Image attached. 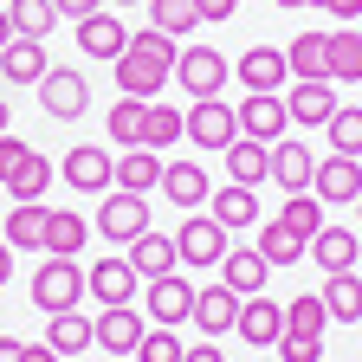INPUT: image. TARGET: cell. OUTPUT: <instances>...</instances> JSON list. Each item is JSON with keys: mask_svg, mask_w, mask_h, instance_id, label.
<instances>
[{"mask_svg": "<svg viewBox=\"0 0 362 362\" xmlns=\"http://www.w3.org/2000/svg\"><path fill=\"white\" fill-rule=\"evenodd\" d=\"M175 59H181V45L168 39V33H129V45H123V59H110V71H117V90L123 98H143V104H156L162 98V84L175 78Z\"/></svg>", "mask_w": 362, "mask_h": 362, "instance_id": "1", "label": "cell"}, {"mask_svg": "<svg viewBox=\"0 0 362 362\" xmlns=\"http://www.w3.org/2000/svg\"><path fill=\"white\" fill-rule=\"evenodd\" d=\"M181 136H188L194 149L220 156V149L240 136V110H233V104H220V98H194V110H181Z\"/></svg>", "mask_w": 362, "mask_h": 362, "instance_id": "2", "label": "cell"}, {"mask_svg": "<svg viewBox=\"0 0 362 362\" xmlns=\"http://www.w3.org/2000/svg\"><path fill=\"white\" fill-rule=\"evenodd\" d=\"M78 298H90V291H84V272H78V259H45V265L33 272V304H39L45 317L78 310Z\"/></svg>", "mask_w": 362, "mask_h": 362, "instance_id": "3", "label": "cell"}, {"mask_svg": "<svg viewBox=\"0 0 362 362\" xmlns=\"http://www.w3.org/2000/svg\"><path fill=\"white\" fill-rule=\"evenodd\" d=\"M98 233L129 246V240H143L149 233V194H129V188H110L104 207H98Z\"/></svg>", "mask_w": 362, "mask_h": 362, "instance_id": "4", "label": "cell"}, {"mask_svg": "<svg viewBox=\"0 0 362 362\" xmlns=\"http://www.w3.org/2000/svg\"><path fill=\"white\" fill-rule=\"evenodd\" d=\"M39 104H45V117H59V123L84 117V110H90V84H84V71H78V65H52V71L39 78Z\"/></svg>", "mask_w": 362, "mask_h": 362, "instance_id": "5", "label": "cell"}, {"mask_svg": "<svg viewBox=\"0 0 362 362\" xmlns=\"http://www.w3.org/2000/svg\"><path fill=\"white\" fill-rule=\"evenodd\" d=\"M143 310H149V324H162V330L188 324V317H194V285H188V272L149 279V291H143Z\"/></svg>", "mask_w": 362, "mask_h": 362, "instance_id": "6", "label": "cell"}, {"mask_svg": "<svg viewBox=\"0 0 362 362\" xmlns=\"http://www.w3.org/2000/svg\"><path fill=\"white\" fill-rule=\"evenodd\" d=\"M175 252H181V272L188 265H220L226 259V226L214 214H188L181 233H175Z\"/></svg>", "mask_w": 362, "mask_h": 362, "instance_id": "7", "label": "cell"}, {"mask_svg": "<svg viewBox=\"0 0 362 362\" xmlns=\"http://www.w3.org/2000/svg\"><path fill=\"white\" fill-rule=\"evenodd\" d=\"M310 194L324 201V207H356V201H362V156H330V162H317Z\"/></svg>", "mask_w": 362, "mask_h": 362, "instance_id": "8", "label": "cell"}, {"mask_svg": "<svg viewBox=\"0 0 362 362\" xmlns=\"http://www.w3.org/2000/svg\"><path fill=\"white\" fill-rule=\"evenodd\" d=\"M226 52H214V45H188V52L175 59V78H181V90L188 98H220V84H226Z\"/></svg>", "mask_w": 362, "mask_h": 362, "instance_id": "9", "label": "cell"}, {"mask_svg": "<svg viewBox=\"0 0 362 362\" xmlns=\"http://www.w3.org/2000/svg\"><path fill=\"white\" fill-rule=\"evenodd\" d=\"M65 181L78 194H110L117 188V156L98 149V143H78V149H65Z\"/></svg>", "mask_w": 362, "mask_h": 362, "instance_id": "10", "label": "cell"}, {"mask_svg": "<svg viewBox=\"0 0 362 362\" xmlns=\"http://www.w3.org/2000/svg\"><path fill=\"white\" fill-rule=\"evenodd\" d=\"M84 291L98 298L104 310H110V304H136V291H143V272H136L129 259H98V265L84 272Z\"/></svg>", "mask_w": 362, "mask_h": 362, "instance_id": "11", "label": "cell"}, {"mask_svg": "<svg viewBox=\"0 0 362 362\" xmlns=\"http://www.w3.org/2000/svg\"><path fill=\"white\" fill-rule=\"evenodd\" d=\"M233 337L246 343V349H272L285 337V304H272L265 291L259 298H240V324H233Z\"/></svg>", "mask_w": 362, "mask_h": 362, "instance_id": "12", "label": "cell"}, {"mask_svg": "<svg viewBox=\"0 0 362 362\" xmlns=\"http://www.w3.org/2000/svg\"><path fill=\"white\" fill-rule=\"evenodd\" d=\"M291 123L285 98L279 90H246V104H240V136H252V143H279Z\"/></svg>", "mask_w": 362, "mask_h": 362, "instance_id": "13", "label": "cell"}, {"mask_svg": "<svg viewBox=\"0 0 362 362\" xmlns=\"http://www.w3.org/2000/svg\"><path fill=\"white\" fill-rule=\"evenodd\" d=\"M214 272H220V285L233 291V298H259V291H265V279H272V265H265V252H259V246H226V259H220Z\"/></svg>", "mask_w": 362, "mask_h": 362, "instance_id": "14", "label": "cell"}, {"mask_svg": "<svg viewBox=\"0 0 362 362\" xmlns=\"http://www.w3.org/2000/svg\"><path fill=\"white\" fill-rule=\"evenodd\" d=\"M149 337V317L136 310V304H110L104 317H98V349H110L117 362L123 356H136V343Z\"/></svg>", "mask_w": 362, "mask_h": 362, "instance_id": "15", "label": "cell"}, {"mask_svg": "<svg viewBox=\"0 0 362 362\" xmlns=\"http://www.w3.org/2000/svg\"><path fill=\"white\" fill-rule=\"evenodd\" d=\"M207 168L201 162H162V201L168 207H181V214H194V207H207Z\"/></svg>", "mask_w": 362, "mask_h": 362, "instance_id": "16", "label": "cell"}, {"mask_svg": "<svg viewBox=\"0 0 362 362\" xmlns=\"http://www.w3.org/2000/svg\"><path fill=\"white\" fill-rule=\"evenodd\" d=\"M188 324H194L207 343H220L226 330L240 324V298L226 291V285H207V291H194V317H188Z\"/></svg>", "mask_w": 362, "mask_h": 362, "instance_id": "17", "label": "cell"}, {"mask_svg": "<svg viewBox=\"0 0 362 362\" xmlns=\"http://www.w3.org/2000/svg\"><path fill=\"white\" fill-rule=\"evenodd\" d=\"M45 71H52V59H45V39L13 33L7 45H0V78H7V84H39Z\"/></svg>", "mask_w": 362, "mask_h": 362, "instance_id": "18", "label": "cell"}, {"mask_svg": "<svg viewBox=\"0 0 362 362\" xmlns=\"http://www.w3.org/2000/svg\"><path fill=\"white\" fill-rule=\"evenodd\" d=\"M310 175H317V156L304 143H291V136H279V143H272V175L265 181H279L285 194H310Z\"/></svg>", "mask_w": 362, "mask_h": 362, "instance_id": "19", "label": "cell"}, {"mask_svg": "<svg viewBox=\"0 0 362 362\" xmlns=\"http://www.w3.org/2000/svg\"><path fill=\"white\" fill-rule=\"evenodd\" d=\"M285 110H291V123H330L337 117V84L330 78H298L285 90Z\"/></svg>", "mask_w": 362, "mask_h": 362, "instance_id": "20", "label": "cell"}, {"mask_svg": "<svg viewBox=\"0 0 362 362\" xmlns=\"http://www.w3.org/2000/svg\"><path fill=\"white\" fill-rule=\"evenodd\" d=\"M123 45H129V26L104 7V13H90V20H78V52L84 59H123Z\"/></svg>", "mask_w": 362, "mask_h": 362, "instance_id": "21", "label": "cell"}, {"mask_svg": "<svg viewBox=\"0 0 362 362\" xmlns=\"http://www.w3.org/2000/svg\"><path fill=\"white\" fill-rule=\"evenodd\" d=\"M233 78L246 90H285V52L279 45H252V52L233 59Z\"/></svg>", "mask_w": 362, "mask_h": 362, "instance_id": "22", "label": "cell"}, {"mask_svg": "<svg viewBox=\"0 0 362 362\" xmlns=\"http://www.w3.org/2000/svg\"><path fill=\"white\" fill-rule=\"evenodd\" d=\"M220 156H226V175H233L240 188H259V181L272 175V143H252V136H233Z\"/></svg>", "mask_w": 362, "mask_h": 362, "instance_id": "23", "label": "cell"}, {"mask_svg": "<svg viewBox=\"0 0 362 362\" xmlns=\"http://www.w3.org/2000/svg\"><path fill=\"white\" fill-rule=\"evenodd\" d=\"M129 265L143 272V285H149V279H168V272H181L175 233H143V240H129Z\"/></svg>", "mask_w": 362, "mask_h": 362, "instance_id": "24", "label": "cell"}, {"mask_svg": "<svg viewBox=\"0 0 362 362\" xmlns=\"http://www.w3.org/2000/svg\"><path fill=\"white\" fill-rule=\"evenodd\" d=\"M207 214L233 233V226H259V194L252 188H240V181H226V188H214L207 194Z\"/></svg>", "mask_w": 362, "mask_h": 362, "instance_id": "25", "label": "cell"}, {"mask_svg": "<svg viewBox=\"0 0 362 362\" xmlns=\"http://www.w3.org/2000/svg\"><path fill=\"white\" fill-rule=\"evenodd\" d=\"M356 233H349V226H324V233H317L310 246H304V259L310 265H324V272H356Z\"/></svg>", "mask_w": 362, "mask_h": 362, "instance_id": "26", "label": "cell"}, {"mask_svg": "<svg viewBox=\"0 0 362 362\" xmlns=\"http://www.w3.org/2000/svg\"><path fill=\"white\" fill-rule=\"evenodd\" d=\"M45 201H13V214H7V246L13 252H45Z\"/></svg>", "mask_w": 362, "mask_h": 362, "instance_id": "27", "label": "cell"}, {"mask_svg": "<svg viewBox=\"0 0 362 362\" xmlns=\"http://www.w3.org/2000/svg\"><path fill=\"white\" fill-rule=\"evenodd\" d=\"M117 188H129V194H156V188H162V156L143 149V143L123 149V156H117Z\"/></svg>", "mask_w": 362, "mask_h": 362, "instance_id": "28", "label": "cell"}, {"mask_svg": "<svg viewBox=\"0 0 362 362\" xmlns=\"http://www.w3.org/2000/svg\"><path fill=\"white\" fill-rule=\"evenodd\" d=\"M285 71L291 78H330V33H298L285 45Z\"/></svg>", "mask_w": 362, "mask_h": 362, "instance_id": "29", "label": "cell"}, {"mask_svg": "<svg viewBox=\"0 0 362 362\" xmlns=\"http://www.w3.org/2000/svg\"><path fill=\"white\" fill-rule=\"evenodd\" d=\"M84 240H90V220L84 214H45V259H78L84 252Z\"/></svg>", "mask_w": 362, "mask_h": 362, "instance_id": "30", "label": "cell"}, {"mask_svg": "<svg viewBox=\"0 0 362 362\" xmlns=\"http://www.w3.org/2000/svg\"><path fill=\"white\" fill-rule=\"evenodd\" d=\"M324 310L337 317V324H356L362 317V272H324Z\"/></svg>", "mask_w": 362, "mask_h": 362, "instance_id": "31", "label": "cell"}, {"mask_svg": "<svg viewBox=\"0 0 362 362\" xmlns=\"http://www.w3.org/2000/svg\"><path fill=\"white\" fill-rule=\"evenodd\" d=\"M45 343H52L59 356H84L90 343H98V317H78V310H59L52 324H45Z\"/></svg>", "mask_w": 362, "mask_h": 362, "instance_id": "32", "label": "cell"}, {"mask_svg": "<svg viewBox=\"0 0 362 362\" xmlns=\"http://www.w3.org/2000/svg\"><path fill=\"white\" fill-rule=\"evenodd\" d=\"M324 330H330L324 298H317V291H298V298L285 304V337H324Z\"/></svg>", "mask_w": 362, "mask_h": 362, "instance_id": "33", "label": "cell"}, {"mask_svg": "<svg viewBox=\"0 0 362 362\" xmlns=\"http://www.w3.org/2000/svg\"><path fill=\"white\" fill-rule=\"evenodd\" d=\"M285 226H291V233L310 246L317 233H324V226H330V214H324V201H317V194H285V214H279Z\"/></svg>", "mask_w": 362, "mask_h": 362, "instance_id": "34", "label": "cell"}, {"mask_svg": "<svg viewBox=\"0 0 362 362\" xmlns=\"http://www.w3.org/2000/svg\"><path fill=\"white\" fill-rule=\"evenodd\" d=\"M362 78V33L337 26L330 33V84H356Z\"/></svg>", "mask_w": 362, "mask_h": 362, "instance_id": "35", "label": "cell"}, {"mask_svg": "<svg viewBox=\"0 0 362 362\" xmlns=\"http://www.w3.org/2000/svg\"><path fill=\"white\" fill-rule=\"evenodd\" d=\"M259 252H265V265H298V259H304V240L291 233L279 214H272V220L259 226Z\"/></svg>", "mask_w": 362, "mask_h": 362, "instance_id": "36", "label": "cell"}, {"mask_svg": "<svg viewBox=\"0 0 362 362\" xmlns=\"http://www.w3.org/2000/svg\"><path fill=\"white\" fill-rule=\"evenodd\" d=\"M149 26L168 33V39H188L201 26V7H194V0H149Z\"/></svg>", "mask_w": 362, "mask_h": 362, "instance_id": "37", "label": "cell"}, {"mask_svg": "<svg viewBox=\"0 0 362 362\" xmlns=\"http://www.w3.org/2000/svg\"><path fill=\"white\" fill-rule=\"evenodd\" d=\"M45 188H52V162L33 149V156L7 175V194H13V201H45Z\"/></svg>", "mask_w": 362, "mask_h": 362, "instance_id": "38", "label": "cell"}, {"mask_svg": "<svg viewBox=\"0 0 362 362\" xmlns=\"http://www.w3.org/2000/svg\"><path fill=\"white\" fill-rule=\"evenodd\" d=\"M143 149H168V143H181V110H168V104H143V136H136Z\"/></svg>", "mask_w": 362, "mask_h": 362, "instance_id": "39", "label": "cell"}, {"mask_svg": "<svg viewBox=\"0 0 362 362\" xmlns=\"http://www.w3.org/2000/svg\"><path fill=\"white\" fill-rule=\"evenodd\" d=\"M7 13H13V33H26V39H45V33L59 26L52 0H7Z\"/></svg>", "mask_w": 362, "mask_h": 362, "instance_id": "40", "label": "cell"}, {"mask_svg": "<svg viewBox=\"0 0 362 362\" xmlns=\"http://www.w3.org/2000/svg\"><path fill=\"white\" fill-rule=\"evenodd\" d=\"M324 136H330V156H362V110L337 104V117L324 123Z\"/></svg>", "mask_w": 362, "mask_h": 362, "instance_id": "41", "label": "cell"}, {"mask_svg": "<svg viewBox=\"0 0 362 362\" xmlns=\"http://www.w3.org/2000/svg\"><path fill=\"white\" fill-rule=\"evenodd\" d=\"M136 136H143V98H123V90H117V110H110V143H117V149H136Z\"/></svg>", "mask_w": 362, "mask_h": 362, "instance_id": "42", "label": "cell"}, {"mask_svg": "<svg viewBox=\"0 0 362 362\" xmlns=\"http://www.w3.org/2000/svg\"><path fill=\"white\" fill-rule=\"evenodd\" d=\"M136 362H181V343H175V330L149 324V337L136 343Z\"/></svg>", "mask_w": 362, "mask_h": 362, "instance_id": "43", "label": "cell"}, {"mask_svg": "<svg viewBox=\"0 0 362 362\" xmlns=\"http://www.w3.org/2000/svg\"><path fill=\"white\" fill-rule=\"evenodd\" d=\"M279 362H324V337H279Z\"/></svg>", "mask_w": 362, "mask_h": 362, "instance_id": "44", "label": "cell"}, {"mask_svg": "<svg viewBox=\"0 0 362 362\" xmlns=\"http://www.w3.org/2000/svg\"><path fill=\"white\" fill-rule=\"evenodd\" d=\"M26 156H33V143H20V136H13V129H7V136H0V188H7V175H13V168H20Z\"/></svg>", "mask_w": 362, "mask_h": 362, "instance_id": "45", "label": "cell"}, {"mask_svg": "<svg viewBox=\"0 0 362 362\" xmlns=\"http://www.w3.org/2000/svg\"><path fill=\"white\" fill-rule=\"evenodd\" d=\"M59 20H90V13H104V0H52Z\"/></svg>", "mask_w": 362, "mask_h": 362, "instance_id": "46", "label": "cell"}, {"mask_svg": "<svg viewBox=\"0 0 362 362\" xmlns=\"http://www.w3.org/2000/svg\"><path fill=\"white\" fill-rule=\"evenodd\" d=\"M194 7H201V20L220 26V20H233V13H240V0H194Z\"/></svg>", "mask_w": 362, "mask_h": 362, "instance_id": "47", "label": "cell"}, {"mask_svg": "<svg viewBox=\"0 0 362 362\" xmlns=\"http://www.w3.org/2000/svg\"><path fill=\"white\" fill-rule=\"evenodd\" d=\"M181 362H226L220 343H194V349H181Z\"/></svg>", "mask_w": 362, "mask_h": 362, "instance_id": "48", "label": "cell"}, {"mask_svg": "<svg viewBox=\"0 0 362 362\" xmlns=\"http://www.w3.org/2000/svg\"><path fill=\"white\" fill-rule=\"evenodd\" d=\"M26 362H65V356H59L52 343H26Z\"/></svg>", "mask_w": 362, "mask_h": 362, "instance_id": "49", "label": "cell"}, {"mask_svg": "<svg viewBox=\"0 0 362 362\" xmlns=\"http://www.w3.org/2000/svg\"><path fill=\"white\" fill-rule=\"evenodd\" d=\"M0 362H26V343H13V337H0Z\"/></svg>", "mask_w": 362, "mask_h": 362, "instance_id": "50", "label": "cell"}, {"mask_svg": "<svg viewBox=\"0 0 362 362\" xmlns=\"http://www.w3.org/2000/svg\"><path fill=\"white\" fill-rule=\"evenodd\" d=\"M7 279H13V246L0 240V285H7Z\"/></svg>", "mask_w": 362, "mask_h": 362, "instance_id": "51", "label": "cell"}, {"mask_svg": "<svg viewBox=\"0 0 362 362\" xmlns=\"http://www.w3.org/2000/svg\"><path fill=\"white\" fill-rule=\"evenodd\" d=\"M13 39V13H7V0H0V45Z\"/></svg>", "mask_w": 362, "mask_h": 362, "instance_id": "52", "label": "cell"}, {"mask_svg": "<svg viewBox=\"0 0 362 362\" xmlns=\"http://www.w3.org/2000/svg\"><path fill=\"white\" fill-rule=\"evenodd\" d=\"M7 123H13V110H7V98H0V136H7Z\"/></svg>", "mask_w": 362, "mask_h": 362, "instance_id": "53", "label": "cell"}, {"mask_svg": "<svg viewBox=\"0 0 362 362\" xmlns=\"http://www.w3.org/2000/svg\"><path fill=\"white\" fill-rule=\"evenodd\" d=\"M104 7H149V0H104Z\"/></svg>", "mask_w": 362, "mask_h": 362, "instance_id": "54", "label": "cell"}, {"mask_svg": "<svg viewBox=\"0 0 362 362\" xmlns=\"http://www.w3.org/2000/svg\"><path fill=\"white\" fill-rule=\"evenodd\" d=\"M272 7H285V13H291V7H310V0H272Z\"/></svg>", "mask_w": 362, "mask_h": 362, "instance_id": "55", "label": "cell"}, {"mask_svg": "<svg viewBox=\"0 0 362 362\" xmlns=\"http://www.w3.org/2000/svg\"><path fill=\"white\" fill-rule=\"evenodd\" d=\"M356 214H362V201H356Z\"/></svg>", "mask_w": 362, "mask_h": 362, "instance_id": "56", "label": "cell"}, {"mask_svg": "<svg viewBox=\"0 0 362 362\" xmlns=\"http://www.w3.org/2000/svg\"><path fill=\"white\" fill-rule=\"evenodd\" d=\"M123 362H136V356H123Z\"/></svg>", "mask_w": 362, "mask_h": 362, "instance_id": "57", "label": "cell"}]
</instances>
